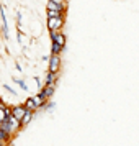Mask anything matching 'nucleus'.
Wrapping results in <instances>:
<instances>
[{
    "mask_svg": "<svg viewBox=\"0 0 139 146\" xmlns=\"http://www.w3.org/2000/svg\"><path fill=\"white\" fill-rule=\"evenodd\" d=\"M53 2H56V3H59V5H64V0H53Z\"/></svg>",
    "mask_w": 139,
    "mask_h": 146,
    "instance_id": "nucleus-15",
    "label": "nucleus"
},
{
    "mask_svg": "<svg viewBox=\"0 0 139 146\" xmlns=\"http://www.w3.org/2000/svg\"><path fill=\"white\" fill-rule=\"evenodd\" d=\"M31 117H33V112H31V110H28V108H26V113H25V117L21 118V125H26V123H30V120H31Z\"/></svg>",
    "mask_w": 139,
    "mask_h": 146,
    "instance_id": "nucleus-8",
    "label": "nucleus"
},
{
    "mask_svg": "<svg viewBox=\"0 0 139 146\" xmlns=\"http://www.w3.org/2000/svg\"><path fill=\"white\" fill-rule=\"evenodd\" d=\"M59 66H61V58H59V54L53 53L51 59H49V72L57 74V71H59Z\"/></svg>",
    "mask_w": 139,
    "mask_h": 146,
    "instance_id": "nucleus-2",
    "label": "nucleus"
},
{
    "mask_svg": "<svg viewBox=\"0 0 139 146\" xmlns=\"http://www.w3.org/2000/svg\"><path fill=\"white\" fill-rule=\"evenodd\" d=\"M62 18H49L47 20V28L51 30V31H57L61 27H62Z\"/></svg>",
    "mask_w": 139,
    "mask_h": 146,
    "instance_id": "nucleus-3",
    "label": "nucleus"
},
{
    "mask_svg": "<svg viewBox=\"0 0 139 146\" xmlns=\"http://www.w3.org/2000/svg\"><path fill=\"white\" fill-rule=\"evenodd\" d=\"M25 113H26V107H15L13 110H12V115L16 117L20 121H21V118L25 117Z\"/></svg>",
    "mask_w": 139,
    "mask_h": 146,
    "instance_id": "nucleus-5",
    "label": "nucleus"
},
{
    "mask_svg": "<svg viewBox=\"0 0 139 146\" xmlns=\"http://www.w3.org/2000/svg\"><path fill=\"white\" fill-rule=\"evenodd\" d=\"M54 82H56V74L54 72H49L46 77V86H53L54 87Z\"/></svg>",
    "mask_w": 139,
    "mask_h": 146,
    "instance_id": "nucleus-9",
    "label": "nucleus"
},
{
    "mask_svg": "<svg viewBox=\"0 0 139 146\" xmlns=\"http://www.w3.org/2000/svg\"><path fill=\"white\" fill-rule=\"evenodd\" d=\"M16 84H18V86H20L21 89H23V90H25V89H26V84H25V82H23V80H16Z\"/></svg>",
    "mask_w": 139,
    "mask_h": 146,
    "instance_id": "nucleus-14",
    "label": "nucleus"
},
{
    "mask_svg": "<svg viewBox=\"0 0 139 146\" xmlns=\"http://www.w3.org/2000/svg\"><path fill=\"white\" fill-rule=\"evenodd\" d=\"M0 146H2V145H0Z\"/></svg>",
    "mask_w": 139,
    "mask_h": 146,
    "instance_id": "nucleus-16",
    "label": "nucleus"
},
{
    "mask_svg": "<svg viewBox=\"0 0 139 146\" xmlns=\"http://www.w3.org/2000/svg\"><path fill=\"white\" fill-rule=\"evenodd\" d=\"M53 92H54V87L53 86H46L44 89H43V92H41V97L44 100H47L51 95H53Z\"/></svg>",
    "mask_w": 139,
    "mask_h": 146,
    "instance_id": "nucleus-6",
    "label": "nucleus"
},
{
    "mask_svg": "<svg viewBox=\"0 0 139 146\" xmlns=\"http://www.w3.org/2000/svg\"><path fill=\"white\" fill-rule=\"evenodd\" d=\"M8 136H10V133H8V131H5V130H3V128L0 126V141H3V139H7Z\"/></svg>",
    "mask_w": 139,
    "mask_h": 146,
    "instance_id": "nucleus-12",
    "label": "nucleus"
},
{
    "mask_svg": "<svg viewBox=\"0 0 139 146\" xmlns=\"http://www.w3.org/2000/svg\"><path fill=\"white\" fill-rule=\"evenodd\" d=\"M25 107H26L28 110H36V107H38V105H36V102H34V99L31 97V99H28V100H26V104H25Z\"/></svg>",
    "mask_w": 139,
    "mask_h": 146,
    "instance_id": "nucleus-10",
    "label": "nucleus"
},
{
    "mask_svg": "<svg viewBox=\"0 0 139 146\" xmlns=\"http://www.w3.org/2000/svg\"><path fill=\"white\" fill-rule=\"evenodd\" d=\"M20 125H21L20 120L16 118V117H13V115H8L7 118H5L3 121H2V123H0V126H2V128H3L5 131H8L10 135H12V133H13Z\"/></svg>",
    "mask_w": 139,
    "mask_h": 146,
    "instance_id": "nucleus-1",
    "label": "nucleus"
},
{
    "mask_svg": "<svg viewBox=\"0 0 139 146\" xmlns=\"http://www.w3.org/2000/svg\"><path fill=\"white\" fill-rule=\"evenodd\" d=\"M47 18H61V10H47Z\"/></svg>",
    "mask_w": 139,
    "mask_h": 146,
    "instance_id": "nucleus-11",
    "label": "nucleus"
},
{
    "mask_svg": "<svg viewBox=\"0 0 139 146\" xmlns=\"http://www.w3.org/2000/svg\"><path fill=\"white\" fill-rule=\"evenodd\" d=\"M33 99H34V102H36V105H38V107H41V105H43V102H44V99L41 97V94H40V95H36V97H33Z\"/></svg>",
    "mask_w": 139,
    "mask_h": 146,
    "instance_id": "nucleus-13",
    "label": "nucleus"
},
{
    "mask_svg": "<svg viewBox=\"0 0 139 146\" xmlns=\"http://www.w3.org/2000/svg\"><path fill=\"white\" fill-rule=\"evenodd\" d=\"M51 38H53V41L56 43V44H59L61 48L64 46V43H66V38H64V35L57 33V31H51Z\"/></svg>",
    "mask_w": 139,
    "mask_h": 146,
    "instance_id": "nucleus-4",
    "label": "nucleus"
},
{
    "mask_svg": "<svg viewBox=\"0 0 139 146\" xmlns=\"http://www.w3.org/2000/svg\"><path fill=\"white\" fill-rule=\"evenodd\" d=\"M47 10H64V5H59V3H56V2H53V0H49L47 2Z\"/></svg>",
    "mask_w": 139,
    "mask_h": 146,
    "instance_id": "nucleus-7",
    "label": "nucleus"
}]
</instances>
